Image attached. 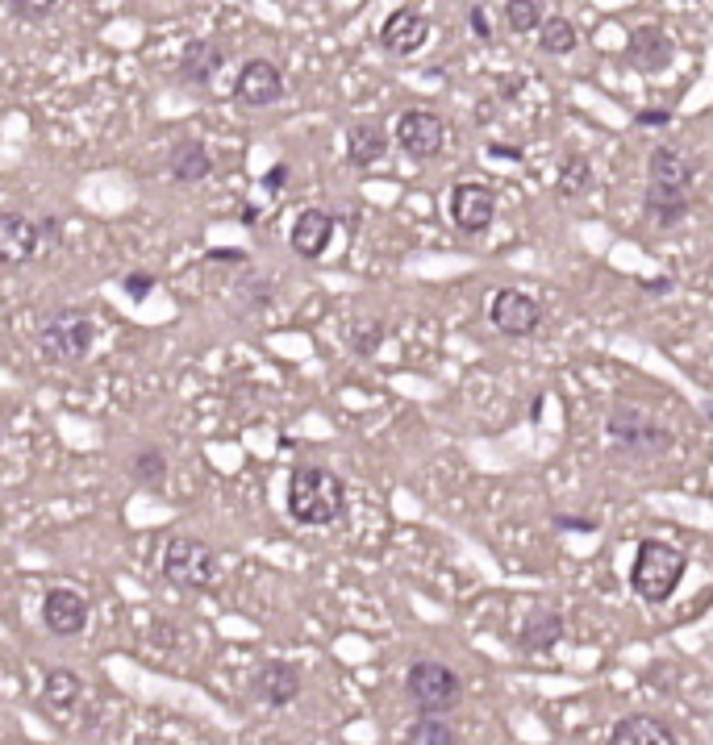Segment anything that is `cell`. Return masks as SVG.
<instances>
[{"label":"cell","mask_w":713,"mask_h":745,"mask_svg":"<svg viewBox=\"0 0 713 745\" xmlns=\"http://www.w3.org/2000/svg\"><path fill=\"white\" fill-rule=\"evenodd\" d=\"M559 638H564V617L559 612H530L522 633H518V645L525 654H546L551 645H559Z\"/></svg>","instance_id":"7402d4cb"},{"label":"cell","mask_w":713,"mask_h":745,"mask_svg":"<svg viewBox=\"0 0 713 745\" xmlns=\"http://www.w3.org/2000/svg\"><path fill=\"white\" fill-rule=\"evenodd\" d=\"M43 624L55 638H80L88 629V600L71 587H50L43 600Z\"/></svg>","instance_id":"8fae6325"},{"label":"cell","mask_w":713,"mask_h":745,"mask_svg":"<svg viewBox=\"0 0 713 745\" xmlns=\"http://www.w3.org/2000/svg\"><path fill=\"white\" fill-rule=\"evenodd\" d=\"M301 691H305V675H301V666L296 663H280V658H272V663H263L251 675V696L268 708L296 704Z\"/></svg>","instance_id":"52a82bcc"},{"label":"cell","mask_w":713,"mask_h":745,"mask_svg":"<svg viewBox=\"0 0 713 745\" xmlns=\"http://www.w3.org/2000/svg\"><path fill=\"white\" fill-rule=\"evenodd\" d=\"M426 38H430V21H426L421 9H409V4H405V9H393L388 21L380 25V46H384L388 55H397V59L421 50Z\"/></svg>","instance_id":"4fadbf2b"},{"label":"cell","mask_w":713,"mask_h":745,"mask_svg":"<svg viewBox=\"0 0 713 745\" xmlns=\"http://www.w3.org/2000/svg\"><path fill=\"white\" fill-rule=\"evenodd\" d=\"M234 96L247 104V108H268L284 96V76H280V67L268 59H251L242 71H238V80H234Z\"/></svg>","instance_id":"7c38bea8"},{"label":"cell","mask_w":713,"mask_h":745,"mask_svg":"<svg viewBox=\"0 0 713 745\" xmlns=\"http://www.w3.org/2000/svg\"><path fill=\"white\" fill-rule=\"evenodd\" d=\"M647 175L655 187H680V192H689L692 180H697V159L684 154V150H671V146H655L647 159Z\"/></svg>","instance_id":"e0dca14e"},{"label":"cell","mask_w":713,"mask_h":745,"mask_svg":"<svg viewBox=\"0 0 713 745\" xmlns=\"http://www.w3.org/2000/svg\"><path fill=\"white\" fill-rule=\"evenodd\" d=\"M497 217V196L484 184H455L451 187V221L460 233H484Z\"/></svg>","instance_id":"30bf717a"},{"label":"cell","mask_w":713,"mask_h":745,"mask_svg":"<svg viewBox=\"0 0 713 745\" xmlns=\"http://www.w3.org/2000/svg\"><path fill=\"white\" fill-rule=\"evenodd\" d=\"M400 745H460V729L442 717H421L405 729V742Z\"/></svg>","instance_id":"484cf974"},{"label":"cell","mask_w":713,"mask_h":745,"mask_svg":"<svg viewBox=\"0 0 713 745\" xmlns=\"http://www.w3.org/2000/svg\"><path fill=\"white\" fill-rule=\"evenodd\" d=\"M97 342V321L84 309H50L38 321V351L50 363H84Z\"/></svg>","instance_id":"277c9868"},{"label":"cell","mask_w":713,"mask_h":745,"mask_svg":"<svg viewBox=\"0 0 713 745\" xmlns=\"http://www.w3.org/2000/svg\"><path fill=\"white\" fill-rule=\"evenodd\" d=\"M405 696L421 717H451L463 704V679L455 666L421 658L405 671Z\"/></svg>","instance_id":"3957f363"},{"label":"cell","mask_w":713,"mask_h":745,"mask_svg":"<svg viewBox=\"0 0 713 745\" xmlns=\"http://www.w3.org/2000/svg\"><path fill=\"white\" fill-rule=\"evenodd\" d=\"M210 171H213V154L205 150V142H196V138L176 142V150H171V175H176L180 184H201Z\"/></svg>","instance_id":"603a6c76"},{"label":"cell","mask_w":713,"mask_h":745,"mask_svg":"<svg viewBox=\"0 0 713 745\" xmlns=\"http://www.w3.org/2000/svg\"><path fill=\"white\" fill-rule=\"evenodd\" d=\"M129 479L143 483V488H163L168 483V455L155 450V446L138 450V455L129 458Z\"/></svg>","instance_id":"4316f807"},{"label":"cell","mask_w":713,"mask_h":745,"mask_svg":"<svg viewBox=\"0 0 713 745\" xmlns=\"http://www.w3.org/2000/svg\"><path fill=\"white\" fill-rule=\"evenodd\" d=\"M288 517L309 529H326L347 517V488L326 467H296L288 479Z\"/></svg>","instance_id":"6da1fadb"},{"label":"cell","mask_w":713,"mask_h":745,"mask_svg":"<svg viewBox=\"0 0 713 745\" xmlns=\"http://www.w3.org/2000/svg\"><path fill=\"white\" fill-rule=\"evenodd\" d=\"M467 25H472V34L480 42H493V21H488V9H484V4H472V9H467Z\"/></svg>","instance_id":"1f68e13d"},{"label":"cell","mask_w":713,"mask_h":745,"mask_svg":"<svg viewBox=\"0 0 713 745\" xmlns=\"http://www.w3.org/2000/svg\"><path fill=\"white\" fill-rule=\"evenodd\" d=\"M539 34V46H543V55H571L576 50V42H580V34H576V25L564 18V13H551V18L534 30Z\"/></svg>","instance_id":"d4e9b609"},{"label":"cell","mask_w":713,"mask_h":745,"mask_svg":"<svg viewBox=\"0 0 713 745\" xmlns=\"http://www.w3.org/2000/svg\"><path fill=\"white\" fill-rule=\"evenodd\" d=\"M210 259L213 263H247V254H242V250H234V247L210 250Z\"/></svg>","instance_id":"d590c367"},{"label":"cell","mask_w":713,"mask_h":745,"mask_svg":"<svg viewBox=\"0 0 713 745\" xmlns=\"http://www.w3.org/2000/svg\"><path fill=\"white\" fill-rule=\"evenodd\" d=\"M38 254V229L25 213H0V263L18 267Z\"/></svg>","instance_id":"2e32d148"},{"label":"cell","mask_w":713,"mask_h":745,"mask_svg":"<svg viewBox=\"0 0 713 745\" xmlns=\"http://www.w3.org/2000/svg\"><path fill=\"white\" fill-rule=\"evenodd\" d=\"M559 534H597L601 525L592 517H571V513H555V520H551Z\"/></svg>","instance_id":"f546056e"},{"label":"cell","mask_w":713,"mask_h":745,"mask_svg":"<svg viewBox=\"0 0 713 745\" xmlns=\"http://www.w3.org/2000/svg\"><path fill=\"white\" fill-rule=\"evenodd\" d=\"M0 446H4V421H0Z\"/></svg>","instance_id":"f35d334b"},{"label":"cell","mask_w":713,"mask_h":745,"mask_svg":"<svg viewBox=\"0 0 713 745\" xmlns=\"http://www.w3.org/2000/svg\"><path fill=\"white\" fill-rule=\"evenodd\" d=\"M643 291H647V296H668V291H671V279H668V275H659V279H650V284H647Z\"/></svg>","instance_id":"8d00e7d4"},{"label":"cell","mask_w":713,"mask_h":745,"mask_svg":"<svg viewBox=\"0 0 713 745\" xmlns=\"http://www.w3.org/2000/svg\"><path fill=\"white\" fill-rule=\"evenodd\" d=\"M388 154V134L380 122H355L347 125V163L351 167H372Z\"/></svg>","instance_id":"d6986e66"},{"label":"cell","mask_w":713,"mask_h":745,"mask_svg":"<svg viewBox=\"0 0 713 745\" xmlns=\"http://www.w3.org/2000/svg\"><path fill=\"white\" fill-rule=\"evenodd\" d=\"M80 675L76 671H67V666H55V671H46L43 679V696L50 708H59V712H71V708L80 704Z\"/></svg>","instance_id":"cb8c5ba5"},{"label":"cell","mask_w":713,"mask_h":745,"mask_svg":"<svg viewBox=\"0 0 713 745\" xmlns=\"http://www.w3.org/2000/svg\"><path fill=\"white\" fill-rule=\"evenodd\" d=\"M643 208H647V221L655 229H676L684 217H689V192L650 184L647 196H643Z\"/></svg>","instance_id":"44dd1931"},{"label":"cell","mask_w":713,"mask_h":745,"mask_svg":"<svg viewBox=\"0 0 713 745\" xmlns=\"http://www.w3.org/2000/svg\"><path fill=\"white\" fill-rule=\"evenodd\" d=\"M606 434L622 455L634 458H659L671 450V429H664L659 421H650L643 409H630V404H618L609 413Z\"/></svg>","instance_id":"8992f818"},{"label":"cell","mask_w":713,"mask_h":745,"mask_svg":"<svg viewBox=\"0 0 713 745\" xmlns=\"http://www.w3.org/2000/svg\"><path fill=\"white\" fill-rule=\"evenodd\" d=\"M397 142L405 154L414 159H434L446 142V125H442L439 113L430 108H405L397 117Z\"/></svg>","instance_id":"ba28073f"},{"label":"cell","mask_w":713,"mask_h":745,"mask_svg":"<svg viewBox=\"0 0 713 745\" xmlns=\"http://www.w3.org/2000/svg\"><path fill=\"white\" fill-rule=\"evenodd\" d=\"M13 13H18V18H50L55 4H13Z\"/></svg>","instance_id":"e575fe53"},{"label":"cell","mask_w":713,"mask_h":745,"mask_svg":"<svg viewBox=\"0 0 713 745\" xmlns=\"http://www.w3.org/2000/svg\"><path fill=\"white\" fill-rule=\"evenodd\" d=\"M222 62H226V50L210 38H192L184 46V55H180V83H192V88H205L213 83V76L222 71Z\"/></svg>","instance_id":"ac0fdd59"},{"label":"cell","mask_w":713,"mask_h":745,"mask_svg":"<svg viewBox=\"0 0 713 745\" xmlns=\"http://www.w3.org/2000/svg\"><path fill=\"white\" fill-rule=\"evenodd\" d=\"M588 184H592V167H588V159H580V154L564 159V167H559V187H564V192H585Z\"/></svg>","instance_id":"f1b7e54d"},{"label":"cell","mask_w":713,"mask_h":745,"mask_svg":"<svg viewBox=\"0 0 713 745\" xmlns=\"http://www.w3.org/2000/svg\"><path fill=\"white\" fill-rule=\"evenodd\" d=\"M330 238H335V217L326 208H301L293 221V233L288 242L301 259H321L330 250Z\"/></svg>","instance_id":"9a60e30c"},{"label":"cell","mask_w":713,"mask_h":745,"mask_svg":"<svg viewBox=\"0 0 713 745\" xmlns=\"http://www.w3.org/2000/svg\"><path fill=\"white\" fill-rule=\"evenodd\" d=\"M606 745H676V733H671L659 717L634 712V717H626V721L613 725Z\"/></svg>","instance_id":"ffe728a7"},{"label":"cell","mask_w":713,"mask_h":745,"mask_svg":"<svg viewBox=\"0 0 713 745\" xmlns=\"http://www.w3.org/2000/svg\"><path fill=\"white\" fill-rule=\"evenodd\" d=\"M626 55L638 71L659 76V71H668L671 59H676V46H671V38L659 30V25H638V30H630Z\"/></svg>","instance_id":"5bb4252c"},{"label":"cell","mask_w":713,"mask_h":745,"mask_svg":"<svg viewBox=\"0 0 713 745\" xmlns=\"http://www.w3.org/2000/svg\"><path fill=\"white\" fill-rule=\"evenodd\" d=\"M122 288H126L129 300H147L150 288H155V275H147V271H129L126 279H122Z\"/></svg>","instance_id":"4dcf8cb0"},{"label":"cell","mask_w":713,"mask_h":745,"mask_svg":"<svg viewBox=\"0 0 713 745\" xmlns=\"http://www.w3.org/2000/svg\"><path fill=\"white\" fill-rule=\"evenodd\" d=\"M684 571H689V559L676 546L647 538L638 546V554H634V566H630V587H634L638 600L668 604L676 596L680 580H684Z\"/></svg>","instance_id":"7a4b0ae2"},{"label":"cell","mask_w":713,"mask_h":745,"mask_svg":"<svg viewBox=\"0 0 713 745\" xmlns=\"http://www.w3.org/2000/svg\"><path fill=\"white\" fill-rule=\"evenodd\" d=\"M634 122L643 125V129H668V125H671V113H668V108H643V113H638Z\"/></svg>","instance_id":"d6a6232c"},{"label":"cell","mask_w":713,"mask_h":745,"mask_svg":"<svg viewBox=\"0 0 713 745\" xmlns=\"http://www.w3.org/2000/svg\"><path fill=\"white\" fill-rule=\"evenodd\" d=\"M488 150H493L497 159H513V163H522V150H518V146H488Z\"/></svg>","instance_id":"74e56055"},{"label":"cell","mask_w":713,"mask_h":745,"mask_svg":"<svg viewBox=\"0 0 713 745\" xmlns=\"http://www.w3.org/2000/svg\"><path fill=\"white\" fill-rule=\"evenodd\" d=\"M163 580L176 587H189V592H210L217 583V554L213 546H205L201 538L189 534H176L163 546Z\"/></svg>","instance_id":"5b68a950"},{"label":"cell","mask_w":713,"mask_h":745,"mask_svg":"<svg viewBox=\"0 0 713 745\" xmlns=\"http://www.w3.org/2000/svg\"><path fill=\"white\" fill-rule=\"evenodd\" d=\"M284 184H288V163H275L272 171L263 175V187H268V192H280Z\"/></svg>","instance_id":"836d02e7"},{"label":"cell","mask_w":713,"mask_h":745,"mask_svg":"<svg viewBox=\"0 0 713 745\" xmlns=\"http://www.w3.org/2000/svg\"><path fill=\"white\" fill-rule=\"evenodd\" d=\"M543 21H546L543 4H530V0H509V4H505V25H509L513 34H534Z\"/></svg>","instance_id":"83f0119b"},{"label":"cell","mask_w":713,"mask_h":745,"mask_svg":"<svg viewBox=\"0 0 713 745\" xmlns=\"http://www.w3.org/2000/svg\"><path fill=\"white\" fill-rule=\"evenodd\" d=\"M488 321H493L505 337H530V333L543 325V309H539V300H534V296L505 288V291L493 296V305H488Z\"/></svg>","instance_id":"9c48e42d"}]
</instances>
